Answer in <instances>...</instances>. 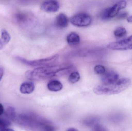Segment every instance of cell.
<instances>
[{
	"mask_svg": "<svg viewBox=\"0 0 132 131\" xmlns=\"http://www.w3.org/2000/svg\"><path fill=\"white\" fill-rule=\"evenodd\" d=\"M4 70L2 68H0V81L2 79L3 77V75H4Z\"/></svg>",
	"mask_w": 132,
	"mask_h": 131,
	"instance_id": "22",
	"label": "cell"
},
{
	"mask_svg": "<svg viewBox=\"0 0 132 131\" xmlns=\"http://www.w3.org/2000/svg\"><path fill=\"white\" fill-rule=\"evenodd\" d=\"M92 21L91 17L87 13H82L75 15L70 19L71 24L78 27H87Z\"/></svg>",
	"mask_w": 132,
	"mask_h": 131,
	"instance_id": "5",
	"label": "cell"
},
{
	"mask_svg": "<svg viewBox=\"0 0 132 131\" xmlns=\"http://www.w3.org/2000/svg\"><path fill=\"white\" fill-rule=\"evenodd\" d=\"M41 9L47 12H55L59 9L60 5L58 1L54 0L45 1L42 4Z\"/></svg>",
	"mask_w": 132,
	"mask_h": 131,
	"instance_id": "8",
	"label": "cell"
},
{
	"mask_svg": "<svg viewBox=\"0 0 132 131\" xmlns=\"http://www.w3.org/2000/svg\"><path fill=\"white\" fill-rule=\"evenodd\" d=\"M94 131H107L106 129L101 125H97L95 127Z\"/></svg>",
	"mask_w": 132,
	"mask_h": 131,
	"instance_id": "20",
	"label": "cell"
},
{
	"mask_svg": "<svg viewBox=\"0 0 132 131\" xmlns=\"http://www.w3.org/2000/svg\"><path fill=\"white\" fill-rule=\"evenodd\" d=\"M5 114L8 117L11 119L14 118L15 115L14 109L12 107H9L7 109Z\"/></svg>",
	"mask_w": 132,
	"mask_h": 131,
	"instance_id": "19",
	"label": "cell"
},
{
	"mask_svg": "<svg viewBox=\"0 0 132 131\" xmlns=\"http://www.w3.org/2000/svg\"><path fill=\"white\" fill-rule=\"evenodd\" d=\"M67 131H78L76 128H71L68 129Z\"/></svg>",
	"mask_w": 132,
	"mask_h": 131,
	"instance_id": "25",
	"label": "cell"
},
{
	"mask_svg": "<svg viewBox=\"0 0 132 131\" xmlns=\"http://www.w3.org/2000/svg\"><path fill=\"white\" fill-rule=\"evenodd\" d=\"M4 108L3 105L0 103V116L3 114L4 112Z\"/></svg>",
	"mask_w": 132,
	"mask_h": 131,
	"instance_id": "21",
	"label": "cell"
},
{
	"mask_svg": "<svg viewBox=\"0 0 132 131\" xmlns=\"http://www.w3.org/2000/svg\"><path fill=\"white\" fill-rule=\"evenodd\" d=\"M35 84L31 82H26L21 85L20 91L21 93L24 94H31L35 90Z\"/></svg>",
	"mask_w": 132,
	"mask_h": 131,
	"instance_id": "10",
	"label": "cell"
},
{
	"mask_svg": "<svg viewBox=\"0 0 132 131\" xmlns=\"http://www.w3.org/2000/svg\"><path fill=\"white\" fill-rule=\"evenodd\" d=\"M127 14L126 13H122V14H121L119 15V16L120 17H123L124 18L125 17H126L127 16Z\"/></svg>",
	"mask_w": 132,
	"mask_h": 131,
	"instance_id": "23",
	"label": "cell"
},
{
	"mask_svg": "<svg viewBox=\"0 0 132 131\" xmlns=\"http://www.w3.org/2000/svg\"><path fill=\"white\" fill-rule=\"evenodd\" d=\"M67 41L70 45H77L80 42V36L75 32H71L67 36Z\"/></svg>",
	"mask_w": 132,
	"mask_h": 131,
	"instance_id": "12",
	"label": "cell"
},
{
	"mask_svg": "<svg viewBox=\"0 0 132 131\" xmlns=\"http://www.w3.org/2000/svg\"><path fill=\"white\" fill-rule=\"evenodd\" d=\"M114 35L117 38H121L124 37L127 33L126 29L124 27H119L117 28L114 31Z\"/></svg>",
	"mask_w": 132,
	"mask_h": 131,
	"instance_id": "15",
	"label": "cell"
},
{
	"mask_svg": "<svg viewBox=\"0 0 132 131\" xmlns=\"http://www.w3.org/2000/svg\"><path fill=\"white\" fill-rule=\"evenodd\" d=\"M1 131H15L14 130H12L11 129H9V128H6V129H4V130H2Z\"/></svg>",
	"mask_w": 132,
	"mask_h": 131,
	"instance_id": "26",
	"label": "cell"
},
{
	"mask_svg": "<svg viewBox=\"0 0 132 131\" xmlns=\"http://www.w3.org/2000/svg\"><path fill=\"white\" fill-rule=\"evenodd\" d=\"M119 75L114 71H106L102 76L101 80L102 84H109L114 83L119 80Z\"/></svg>",
	"mask_w": 132,
	"mask_h": 131,
	"instance_id": "9",
	"label": "cell"
},
{
	"mask_svg": "<svg viewBox=\"0 0 132 131\" xmlns=\"http://www.w3.org/2000/svg\"><path fill=\"white\" fill-rule=\"evenodd\" d=\"M3 44H2L1 41V40H0V50L2 49V48H3Z\"/></svg>",
	"mask_w": 132,
	"mask_h": 131,
	"instance_id": "27",
	"label": "cell"
},
{
	"mask_svg": "<svg viewBox=\"0 0 132 131\" xmlns=\"http://www.w3.org/2000/svg\"><path fill=\"white\" fill-rule=\"evenodd\" d=\"M94 70L95 74L102 75L105 73L106 69L105 67L102 65H97L95 67Z\"/></svg>",
	"mask_w": 132,
	"mask_h": 131,
	"instance_id": "18",
	"label": "cell"
},
{
	"mask_svg": "<svg viewBox=\"0 0 132 131\" xmlns=\"http://www.w3.org/2000/svg\"><path fill=\"white\" fill-rule=\"evenodd\" d=\"M127 21L128 22L132 23V16L128 17L127 18Z\"/></svg>",
	"mask_w": 132,
	"mask_h": 131,
	"instance_id": "24",
	"label": "cell"
},
{
	"mask_svg": "<svg viewBox=\"0 0 132 131\" xmlns=\"http://www.w3.org/2000/svg\"><path fill=\"white\" fill-rule=\"evenodd\" d=\"M11 37L9 33L5 29H2L1 31V35L0 39L3 45L7 44L10 41Z\"/></svg>",
	"mask_w": 132,
	"mask_h": 131,
	"instance_id": "14",
	"label": "cell"
},
{
	"mask_svg": "<svg viewBox=\"0 0 132 131\" xmlns=\"http://www.w3.org/2000/svg\"><path fill=\"white\" fill-rule=\"evenodd\" d=\"M80 77V74L78 72H74L70 75L68 80L71 84H75L79 80Z\"/></svg>",
	"mask_w": 132,
	"mask_h": 131,
	"instance_id": "16",
	"label": "cell"
},
{
	"mask_svg": "<svg viewBox=\"0 0 132 131\" xmlns=\"http://www.w3.org/2000/svg\"><path fill=\"white\" fill-rule=\"evenodd\" d=\"M15 22L19 25L26 26L30 24L32 19L31 15L25 11H19L15 14L14 17Z\"/></svg>",
	"mask_w": 132,
	"mask_h": 131,
	"instance_id": "7",
	"label": "cell"
},
{
	"mask_svg": "<svg viewBox=\"0 0 132 131\" xmlns=\"http://www.w3.org/2000/svg\"><path fill=\"white\" fill-rule=\"evenodd\" d=\"M131 84V80L128 78L119 79L109 84H102L96 86L94 91L99 95H112L119 94L127 89Z\"/></svg>",
	"mask_w": 132,
	"mask_h": 131,
	"instance_id": "2",
	"label": "cell"
},
{
	"mask_svg": "<svg viewBox=\"0 0 132 131\" xmlns=\"http://www.w3.org/2000/svg\"><path fill=\"white\" fill-rule=\"evenodd\" d=\"M11 124L10 122L5 118H0V131L6 129Z\"/></svg>",
	"mask_w": 132,
	"mask_h": 131,
	"instance_id": "17",
	"label": "cell"
},
{
	"mask_svg": "<svg viewBox=\"0 0 132 131\" xmlns=\"http://www.w3.org/2000/svg\"><path fill=\"white\" fill-rule=\"evenodd\" d=\"M107 47L116 51L132 50V35L122 41L111 42L108 45Z\"/></svg>",
	"mask_w": 132,
	"mask_h": 131,
	"instance_id": "6",
	"label": "cell"
},
{
	"mask_svg": "<svg viewBox=\"0 0 132 131\" xmlns=\"http://www.w3.org/2000/svg\"><path fill=\"white\" fill-rule=\"evenodd\" d=\"M68 22L69 20L67 15L63 13H61L58 15L56 18V25L58 27L63 28L67 26Z\"/></svg>",
	"mask_w": 132,
	"mask_h": 131,
	"instance_id": "11",
	"label": "cell"
},
{
	"mask_svg": "<svg viewBox=\"0 0 132 131\" xmlns=\"http://www.w3.org/2000/svg\"><path fill=\"white\" fill-rule=\"evenodd\" d=\"M73 68L72 65L65 64L39 67L26 72L25 76L27 79L31 80H39L65 75L71 71Z\"/></svg>",
	"mask_w": 132,
	"mask_h": 131,
	"instance_id": "1",
	"label": "cell"
},
{
	"mask_svg": "<svg viewBox=\"0 0 132 131\" xmlns=\"http://www.w3.org/2000/svg\"><path fill=\"white\" fill-rule=\"evenodd\" d=\"M47 87L49 90L52 92H58L63 88L61 82L57 80H53L47 84Z\"/></svg>",
	"mask_w": 132,
	"mask_h": 131,
	"instance_id": "13",
	"label": "cell"
},
{
	"mask_svg": "<svg viewBox=\"0 0 132 131\" xmlns=\"http://www.w3.org/2000/svg\"><path fill=\"white\" fill-rule=\"evenodd\" d=\"M59 58V55L58 54L46 58L34 60V61L27 60L25 58L19 57H16V59L18 61L26 65L31 66V67H41L53 65V64H55L56 62L58 61Z\"/></svg>",
	"mask_w": 132,
	"mask_h": 131,
	"instance_id": "3",
	"label": "cell"
},
{
	"mask_svg": "<svg viewBox=\"0 0 132 131\" xmlns=\"http://www.w3.org/2000/svg\"><path fill=\"white\" fill-rule=\"evenodd\" d=\"M127 5V2L125 1L118 2L109 8L105 9L101 14V18L103 20H108L116 17L122 9H124Z\"/></svg>",
	"mask_w": 132,
	"mask_h": 131,
	"instance_id": "4",
	"label": "cell"
}]
</instances>
